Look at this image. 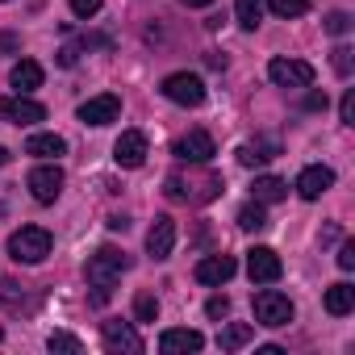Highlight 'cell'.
<instances>
[{"mask_svg":"<svg viewBox=\"0 0 355 355\" xmlns=\"http://www.w3.org/2000/svg\"><path fill=\"white\" fill-rule=\"evenodd\" d=\"M338 268H343V272L355 268V243H343V247H338Z\"/></svg>","mask_w":355,"mask_h":355,"instance_id":"1f68e13d","label":"cell"},{"mask_svg":"<svg viewBox=\"0 0 355 355\" xmlns=\"http://www.w3.org/2000/svg\"><path fill=\"white\" fill-rule=\"evenodd\" d=\"M234 272H239V263H234L230 255H209V259L197 263V280H201V284H226Z\"/></svg>","mask_w":355,"mask_h":355,"instance_id":"2e32d148","label":"cell"},{"mask_svg":"<svg viewBox=\"0 0 355 355\" xmlns=\"http://www.w3.org/2000/svg\"><path fill=\"white\" fill-rule=\"evenodd\" d=\"M205 338L197 330H163L159 334V351L163 355H189V351H201Z\"/></svg>","mask_w":355,"mask_h":355,"instance_id":"9a60e30c","label":"cell"},{"mask_svg":"<svg viewBox=\"0 0 355 355\" xmlns=\"http://www.w3.org/2000/svg\"><path fill=\"white\" fill-rule=\"evenodd\" d=\"M76 59H80L76 46H63V51H59V63H63V67H76Z\"/></svg>","mask_w":355,"mask_h":355,"instance_id":"836d02e7","label":"cell"},{"mask_svg":"<svg viewBox=\"0 0 355 355\" xmlns=\"http://www.w3.org/2000/svg\"><path fill=\"white\" fill-rule=\"evenodd\" d=\"M276 150H280V146H276L272 138H255V142H243V146H239V163H243V167H263L268 159H276Z\"/></svg>","mask_w":355,"mask_h":355,"instance_id":"ac0fdd59","label":"cell"},{"mask_svg":"<svg viewBox=\"0 0 355 355\" xmlns=\"http://www.w3.org/2000/svg\"><path fill=\"white\" fill-rule=\"evenodd\" d=\"M9 84H13L17 92H34V88H42V67H38L34 59H21V63H13V71H9Z\"/></svg>","mask_w":355,"mask_h":355,"instance_id":"d6986e66","label":"cell"},{"mask_svg":"<svg viewBox=\"0 0 355 355\" xmlns=\"http://www.w3.org/2000/svg\"><path fill=\"white\" fill-rule=\"evenodd\" d=\"M338 117H343V125H355V92H343V101H338Z\"/></svg>","mask_w":355,"mask_h":355,"instance_id":"f1b7e54d","label":"cell"},{"mask_svg":"<svg viewBox=\"0 0 355 355\" xmlns=\"http://www.w3.org/2000/svg\"><path fill=\"white\" fill-rule=\"evenodd\" d=\"M226 309H230V301H226V297H209V305H205V313H209V318H222Z\"/></svg>","mask_w":355,"mask_h":355,"instance_id":"d6a6232c","label":"cell"},{"mask_svg":"<svg viewBox=\"0 0 355 355\" xmlns=\"http://www.w3.org/2000/svg\"><path fill=\"white\" fill-rule=\"evenodd\" d=\"M247 272H251L255 284H276L280 272H284V263H280V255L272 247H251L247 251Z\"/></svg>","mask_w":355,"mask_h":355,"instance_id":"9c48e42d","label":"cell"},{"mask_svg":"<svg viewBox=\"0 0 355 355\" xmlns=\"http://www.w3.org/2000/svg\"><path fill=\"white\" fill-rule=\"evenodd\" d=\"M175 247V222L171 218H155L150 230H146V255L150 259H167Z\"/></svg>","mask_w":355,"mask_h":355,"instance_id":"5bb4252c","label":"cell"},{"mask_svg":"<svg viewBox=\"0 0 355 355\" xmlns=\"http://www.w3.org/2000/svg\"><path fill=\"white\" fill-rule=\"evenodd\" d=\"M134 318H138V322H155V318H159V301H155L150 293H138V301H134Z\"/></svg>","mask_w":355,"mask_h":355,"instance_id":"484cf974","label":"cell"},{"mask_svg":"<svg viewBox=\"0 0 355 355\" xmlns=\"http://www.w3.org/2000/svg\"><path fill=\"white\" fill-rule=\"evenodd\" d=\"M130 268V255L117 251V247H101L92 259H88V284H92V305H105L113 297V284L117 276Z\"/></svg>","mask_w":355,"mask_h":355,"instance_id":"6da1fadb","label":"cell"},{"mask_svg":"<svg viewBox=\"0 0 355 355\" xmlns=\"http://www.w3.org/2000/svg\"><path fill=\"white\" fill-rule=\"evenodd\" d=\"M51 247H55V239H51V230H42V226H21V230L9 239V255H13L17 263H42V259L51 255Z\"/></svg>","mask_w":355,"mask_h":355,"instance_id":"7a4b0ae2","label":"cell"},{"mask_svg":"<svg viewBox=\"0 0 355 355\" xmlns=\"http://www.w3.org/2000/svg\"><path fill=\"white\" fill-rule=\"evenodd\" d=\"M0 117L13 121V125H38V121H46V109H42L38 101H30L26 92H17V96H5V101H0Z\"/></svg>","mask_w":355,"mask_h":355,"instance_id":"52a82bcc","label":"cell"},{"mask_svg":"<svg viewBox=\"0 0 355 355\" xmlns=\"http://www.w3.org/2000/svg\"><path fill=\"white\" fill-rule=\"evenodd\" d=\"M184 5H189V9H209L214 0H184Z\"/></svg>","mask_w":355,"mask_h":355,"instance_id":"d590c367","label":"cell"},{"mask_svg":"<svg viewBox=\"0 0 355 355\" xmlns=\"http://www.w3.org/2000/svg\"><path fill=\"white\" fill-rule=\"evenodd\" d=\"M214 155H218V146H214L209 130H189L180 142H175V159H184V163H209Z\"/></svg>","mask_w":355,"mask_h":355,"instance_id":"30bf717a","label":"cell"},{"mask_svg":"<svg viewBox=\"0 0 355 355\" xmlns=\"http://www.w3.org/2000/svg\"><path fill=\"white\" fill-rule=\"evenodd\" d=\"M117 113H121V101L113 92H101V96L80 105V121L84 125H109V121H117Z\"/></svg>","mask_w":355,"mask_h":355,"instance_id":"8fae6325","label":"cell"},{"mask_svg":"<svg viewBox=\"0 0 355 355\" xmlns=\"http://www.w3.org/2000/svg\"><path fill=\"white\" fill-rule=\"evenodd\" d=\"M30 193H34V201H42V205H55L59 201V193H63V167L59 163H42V167H34L30 171Z\"/></svg>","mask_w":355,"mask_h":355,"instance_id":"8992f818","label":"cell"},{"mask_svg":"<svg viewBox=\"0 0 355 355\" xmlns=\"http://www.w3.org/2000/svg\"><path fill=\"white\" fill-rule=\"evenodd\" d=\"M46 347H51V351H67V355H80V351H84V343H80L76 334H51Z\"/></svg>","mask_w":355,"mask_h":355,"instance_id":"4316f807","label":"cell"},{"mask_svg":"<svg viewBox=\"0 0 355 355\" xmlns=\"http://www.w3.org/2000/svg\"><path fill=\"white\" fill-rule=\"evenodd\" d=\"M305 109H326V92H309L305 96Z\"/></svg>","mask_w":355,"mask_h":355,"instance_id":"e575fe53","label":"cell"},{"mask_svg":"<svg viewBox=\"0 0 355 355\" xmlns=\"http://www.w3.org/2000/svg\"><path fill=\"white\" fill-rule=\"evenodd\" d=\"M239 226H243V230H263V226H268V209H263L259 201L243 205V209H239Z\"/></svg>","mask_w":355,"mask_h":355,"instance_id":"cb8c5ba5","label":"cell"},{"mask_svg":"<svg viewBox=\"0 0 355 355\" xmlns=\"http://www.w3.org/2000/svg\"><path fill=\"white\" fill-rule=\"evenodd\" d=\"M5 163H9V150H5V146H0V167H5Z\"/></svg>","mask_w":355,"mask_h":355,"instance_id":"8d00e7d4","label":"cell"},{"mask_svg":"<svg viewBox=\"0 0 355 355\" xmlns=\"http://www.w3.org/2000/svg\"><path fill=\"white\" fill-rule=\"evenodd\" d=\"M101 338H105V347L117 355V351H125V355H138L142 351V338H138V330L130 326V322H105L101 326Z\"/></svg>","mask_w":355,"mask_h":355,"instance_id":"7c38bea8","label":"cell"},{"mask_svg":"<svg viewBox=\"0 0 355 355\" xmlns=\"http://www.w3.org/2000/svg\"><path fill=\"white\" fill-rule=\"evenodd\" d=\"M251 197H255L259 205H276V201H284V197H288V184L280 180V175H255Z\"/></svg>","mask_w":355,"mask_h":355,"instance_id":"e0dca14e","label":"cell"},{"mask_svg":"<svg viewBox=\"0 0 355 355\" xmlns=\"http://www.w3.org/2000/svg\"><path fill=\"white\" fill-rule=\"evenodd\" d=\"M268 9H272L276 17H284V21H293V17H301V13L309 9V0H268Z\"/></svg>","mask_w":355,"mask_h":355,"instance_id":"d4e9b609","label":"cell"},{"mask_svg":"<svg viewBox=\"0 0 355 355\" xmlns=\"http://www.w3.org/2000/svg\"><path fill=\"white\" fill-rule=\"evenodd\" d=\"M0 5H5V0H0Z\"/></svg>","mask_w":355,"mask_h":355,"instance_id":"f35d334b","label":"cell"},{"mask_svg":"<svg viewBox=\"0 0 355 355\" xmlns=\"http://www.w3.org/2000/svg\"><path fill=\"white\" fill-rule=\"evenodd\" d=\"M101 5H105V0H71V13H76L80 21H88V17L101 13Z\"/></svg>","mask_w":355,"mask_h":355,"instance_id":"83f0119b","label":"cell"},{"mask_svg":"<svg viewBox=\"0 0 355 355\" xmlns=\"http://www.w3.org/2000/svg\"><path fill=\"white\" fill-rule=\"evenodd\" d=\"M234 17H239L243 30H255L263 21V5H259V0H234Z\"/></svg>","mask_w":355,"mask_h":355,"instance_id":"603a6c76","label":"cell"},{"mask_svg":"<svg viewBox=\"0 0 355 355\" xmlns=\"http://www.w3.org/2000/svg\"><path fill=\"white\" fill-rule=\"evenodd\" d=\"M251 338H255V326L234 322V326H226V330L218 334V347H222V351H239V347H247Z\"/></svg>","mask_w":355,"mask_h":355,"instance_id":"7402d4cb","label":"cell"},{"mask_svg":"<svg viewBox=\"0 0 355 355\" xmlns=\"http://www.w3.org/2000/svg\"><path fill=\"white\" fill-rule=\"evenodd\" d=\"M163 96H167L171 105L197 109V105H205V80L193 76V71H171V76L163 80Z\"/></svg>","mask_w":355,"mask_h":355,"instance_id":"3957f363","label":"cell"},{"mask_svg":"<svg viewBox=\"0 0 355 355\" xmlns=\"http://www.w3.org/2000/svg\"><path fill=\"white\" fill-rule=\"evenodd\" d=\"M293 301L284 297V293H276V288H263V293H255V322L259 326H288L293 322Z\"/></svg>","mask_w":355,"mask_h":355,"instance_id":"277c9868","label":"cell"},{"mask_svg":"<svg viewBox=\"0 0 355 355\" xmlns=\"http://www.w3.org/2000/svg\"><path fill=\"white\" fill-rule=\"evenodd\" d=\"M146 155H150V146H146V134L142 130H125L117 142H113V159H117V167H142L146 163Z\"/></svg>","mask_w":355,"mask_h":355,"instance_id":"ba28073f","label":"cell"},{"mask_svg":"<svg viewBox=\"0 0 355 355\" xmlns=\"http://www.w3.org/2000/svg\"><path fill=\"white\" fill-rule=\"evenodd\" d=\"M326 30H330V34H347V30H351V17H347V13H330V17H326Z\"/></svg>","mask_w":355,"mask_h":355,"instance_id":"f546056e","label":"cell"},{"mask_svg":"<svg viewBox=\"0 0 355 355\" xmlns=\"http://www.w3.org/2000/svg\"><path fill=\"white\" fill-rule=\"evenodd\" d=\"M268 76H272L276 88H309L313 84V63H305V59H272Z\"/></svg>","mask_w":355,"mask_h":355,"instance_id":"5b68a950","label":"cell"},{"mask_svg":"<svg viewBox=\"0 0 355 355\" xmlns=\"http://www.w3.org/2000/svg\"><path fill=\"white\" fill-rule=\"evenodd\" d=\"M351 309H355V288H351L347 280L330 284V288H326V313L343 318V313H351Z\"/></svg>","mask_w":355,"mask_h":355,"instance_id":"44dd1931","label":"cell"},{"mask_svg":"<svg viewBox=\"0 0 355 355\" xmlns=\"http://www.w3.org/2000/svg\"><path fill=\"white\" fill-rule=\"evenodd\" d=\"M334 71L338 76H351V46H338L334 51Z\"/></svg>","mask_w":355,"mask_h":355,"instance_id":"4dcf8cb0","label":"cell"},{"mask_svg":"<svg viewBox=\"0 0 355 355\" xmlns=\"http://www.w3.org/2000/svg\"><path fill=\"white\" fill-rule=\"evenodd\" d=\"M0 338H5V330H0Z\"/></svg>","mask_w":355,"mask_h":355,"instance_id":"74e56055","label":"cell"},{"mask_svg":"<svg viewBox=\"0 0 355 355\" xmlns=\"http://www.w3.org/2000/svg\"><path fill=\"white\" fill-rule=\"evenodd\" d=\"M26 155H38V159H59V155H67V142H63L59 134H30Z\"/></svg>","mask_w":355,"mask_h":355,"instance_id":"ffe728a7","label":"cell"},{"mask_svg":"<svg viewBox=\"0 0 355 355\" xmlns=\"http://www.w3.org/2000/svg\"><path fill=\"white\" fill-rule=\"evenodd\" d=\"M326 189H334V171H330L326 163H313V167H305V171L297 175V193H301L305 201H318Z\"/></svg>","mask_w":355,"mask_h":355,"instance_id":"4fadbf2b","label":"cell"}]
</instances>
